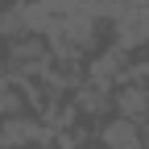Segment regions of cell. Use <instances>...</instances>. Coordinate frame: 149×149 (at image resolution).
Segmentation results:
<instances>
[{
  "label": "cell",
  "mask_w": 149,
  "mask_h": 149,
  "mask_svg": "<svg viewBox=\"0 0 149 149\" xmlns=\"http://www.w3.org/2000/svg\"><path fill=\"white\" fill-rule=\"evenodd\" d=\"M50 141V128H42L33 116H4L0 120V149H29Z\"/></svg>",
  "instance_id": "1"
},
{
  "label": "cell",
  "mask_w": 149,
  "mask_h": 149,
  "mask_svg": "<svg viewBox=\"0 0 149 149\" xmlns=\"http://www.w3.org/2000/svg\"><path fill=\"white\" fill-rule=\"evenodd\" d=\"M100 149H145V128L128 116H112L100 128Z\"/></svg>",
  "instance_id": "2"
},
{
  "label": "cell",
  "mask_w": 149,
  "mask_h": 149,
  "mask_svg": "<svg viewBox=\"0 0 149 149\" xmlns=\"http://www.w3.org/2000/svg\"><path fill=\"white\" fill-rule=\"evenodd\" d=\"M112 108H116V116H128V120L149 116V91H145V83H124V87H116Z\"/></svg>",
  "instance_id": "3"
},
{
  "label": "cell",
  "mask_w": 149,
  "mask_h": 149,
  "mask_svg": "<svg viewBox=\"0 0 149 149\" xmlns=\"http://www.w3.org/2000/svg\"><path fill=\"white\" fill-rule=\"evenodd\" d=\"M21 17H25V29L29 33H37V37H42L54 21H50V4H46V0H25V4H21Z\"/></svg>",
  "instance_id": "4"
},
{
  "label": "cell",
  "mask_w": 149,
  "mask_h": 149,
  "mask_svg": "<svg viewBox=\"0 0 149 149\" xmlns=\"http://www.w3.org/2000/svg\"><path fill=\"white\" fill-rule=\"evenodd\" d=\"M25 17H21V4H8V8H0V37L4 42H17V37H25Z\"/></svg>",
  "instance_id": "5"
}]
</instances>
